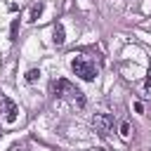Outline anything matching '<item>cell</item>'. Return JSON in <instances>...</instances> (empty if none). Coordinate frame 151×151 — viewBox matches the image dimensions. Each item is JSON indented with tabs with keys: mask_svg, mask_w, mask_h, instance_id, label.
<instances>
[{
	"mask_svg": "<svg viewBox=\"0 0 151 151\" xmlns=\"http://www.w3.org/2000/svg\"><path fill=\"white\" fill-rule=\"evenodd\" d=\"M52 92H54L57 97H68V99H76L80 109L85 106V97H83V92H80L73 83H68V80H64V78L52 80Z\"/></svg>",
	"mask_w": 151,
	"mask_h": 151,
	"instance_id": "obj_1",
	"label": "cell"
},
{
	"mask_svg": "<svg viewBox=\"0 0 151 151\" xmlns=\"http://www.w3.org/2000/svg\"><path fill=\"white\" fill-rule=\"evenodd\" d=\"M92 125H94V130L99 132V137H106V134L111 132V127H113V118H111L109 113H94Z\"/></svg>",
	"mask_w": 151,
	"mask_h": 151,
	"instance_id": "obj_4",
	"label": "cell"
},
{
	"mask_svg": "<svg viewBox=\"0 0 151 151\" xmlns=\"http://www.w3.org/2000/svg\"><path fill=\"white\" fill-rule=\"evenodd\" d=\"M64 40H66L64 24H54V28H52V42L54 45H64Z\"/></svg>",
	"mask_w": 151,
	"mask_h": 151,
	"instance_id": "obj_5",
	"label": "cell"
},
{
	"mask_svg": "<svg viewBox=\"0 0 151 151\" xmlns=\"http://www.w3.org/2000/svg\"><path fill=\"white\" fill-rule=\"evenodd\" d=\"M144 92L151 97V68H149V73H146V80H144Z\"/></svg>",
	"mask_w": 151,
	"mask_h": 151,
	"instance_id": "obj_9",
	"label": "cell"
},
{
	"mask_svg": "<svg viewBox=\"0 0 151 151\" xmlns=\"http://www.w3.org/2000/svg\"><path fill=\"white\" fill-rule=\"evenodd\" d=\"M42 12H45V2H35L31 7V12H28V21H38L42 17Z\"/></svg>",
	"mask_w": 151,
	"mask_h": 151,
	"instance_id": "obj_6",
	"label": "cell"
},
{
	"mask_svg": "<svg viewBox=\"0 0 151 151\" xmlns=\"http://www.w3.org/2000/svg\"><path fill=\"white\" fill-rule=\"evenodd\" d=\"M120 137H125V139L130 137V123H127V120L120 123Z\"/></svg>",
	"mask_w": 151,
	"mask_h": 151,
	"instance_id": "obj_8",
	"label": "cell"
},
{
	"mask_svg": "<svg viewBox=\"0 0 151 151\" xmlns=\"http://www.w3.org/2000/svg\"><path fill=\"white\" fill-rule=\"evenodd\" d=\"M134 111H137V113H142V111H144V106H142V101H137V104H134Z\"/></svg>",
	"mask_w": 151,
	"mask_h": 151,
	"instance_id": "obj_11",
	"label": "cell"
},
{
	"mask_svg": "<svg viewBox=\"0 0 151 151\" xmlns=\"http://www.w3.org/2000/svg\"><path fill=\"white\" fill-rule=\"evenodd\" d=\"M71 71H73L76 76H80L83 80H94V78L99 76V66H97L94 61H87V59L76 57V54H73V59H71Z\"/></svg>",
	"mask_w": 151,
	"mask_h": 151,
	"instance_id": "obj_2",
	"label": "cell"
},
{
	"mask_svg": "<svg viewBox=\"0 0 151 151\" xmlns=\"http://www.w3.org/2000/svg\"><path fill=\"white\" fill-rule=\"evenodd\" d=\"M38 78H40V68H28V71H26V76H24V80H26L28 85H33Z\"/></svg>",
	"mask_w": 151,
	"mask_h": 151,
	"instance_id": "obj_7",
	"label": "cell"
},
{
	"mask_svg": "<svg viewBox=\"0 0 151 151\" xmlns=\"http://www.w3.org/2000/svg\"><path fill=\"white\" fill-rule=\"evenodd\" d=\"M17 26H19V21H12V40H14V35H17Z\"/></svg>",
	"mask_w": 151,
	"mask_h": 151,
	"instance_id": "obj_10",
	"label": "cell"
},
{
	"mask_svg": "<svg viewBox=\"0 0 151 151\" xmlns=\"http://www.w3.org/2000/svg\"><path fill=\"white\" fill-rule=\"evenodd\" d=\"M0 113H2V118H5V123H17V118H19V106L9 99V97H0Z\"/></svg>",
	"mask_w": 151,
	"mask_h": 151,
	"instance_id": "obj_3",
	"label": "cell"
}]
</instances>
